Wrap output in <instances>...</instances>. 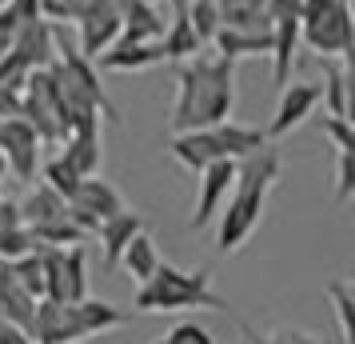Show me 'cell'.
Wrapping results in <instances>:
<instances>
[{"label": "cell", "instance_id": "obj_1", "mask_svg": "<svg viewBox=\"0 0 355 344\" xmlns=\"http://www.w3.org/2000/svg\"><path fill=\"white\" fill-rule=\"evenodd\" d=\"M236 113V60L220 52H196L192 60L176 65V100L168 129L196 132L211 129Z\"/></svg>", "mask_w": 355, "mask_h": 344}, {"label": "cell", "instance_id": "obj_2", "mask_svg": "<svg viewBox=\"0 0 355 344\" xmlns=\"http://www.w3.org/2000/svg\"><path fill=\"white\" fill-rule=\"evenodd\" d=\"M275 184H279V152L272 145H263L259 152H252L236 164L232 193L216 213V248L220 252H240L252 240Z\"/></svg>", "mask_w": 355, "mask_h": 344}, {"label": "cell", "instance_id": "obj_3", "mask_svg": "<svg viewBox=\"0 0 355 344\" xmlns=\"http://www.w3.org/2000/svg\"><path fill=\"white\" fill-rule=\"evenodd\" d=\"M132 316H136V309H120V304L92 300V296H84V300H36L28 336L36 344H72L124 328Z\"/></svg>", "mask_w": 355, "mask_h": 344}, {"label": "cell", "instance_id": "obj_4", "mask_svg": "<svg viewBox=\"0 0 355 344\" xmlns=\"http://www.w3.org/2000/svg\"><path fill=\"white\" fill-rule=\"evenodd\" d=\"M136 312H188V309H208L224 312L227 300L211 288V268H176V264L160 261V268L136 288L132 296Z\"/></svg>", "mask_w": 355, "mask_h": 344}, {"label": "cell", "instance_id": "obj_5", "mask_svg": "<svg viewBox=\"0 0 355 344\" xmlns=\"http://www.w3.org/2000/svg\"><path fill=\"white\" fill-rule=\"evenodd\" d=\"M300 40L320 60H343L352 52V4L347 0H304Z\"/></svg>", "mask_w": 355, "mask_h": 344}, {"label": "cell", "instance_id": "obj_6", "mask_svg": "<svg viewBox=\"0 0 355 344\" xmlns=\"http://www.w3.org/2000/svg\"><path fill=\"white\" fill-rule=\"evenodd\" d=\"M120 208H128V204H124V197H120L112 184L100 177V172H96V177H80L76 193L68 197V220H72L76 229H84L88 236L96 232L100 220L116 216Z\"/></svg>", "mask_w": 355, "mask_h": 344}, {"label": "cell", "instance_id": "obj_7", "mask_svg": "<svg viewBox=\"0 0 355 344\" xmlns=\"http://www.w3.org/2000/svg\"><path fill=\"white\" fill-rule=\"evenodd\" d=\"M40 152H44V145H40L36 129L24 120V116H4V120H0V156H4L8 172H12L20 184L36 181Z\"/></svg>", "mask_w": 355, "mask_h": 344}, {"label": "cell", "instance_id": "obj_8", "mask_svg": "<svg viewBox=\"0 0 355 344\" xmlns=\"http://www.w3.org/2000/svg\"><path fill=\"white\" fill-rule=\"evenodd\" d=\"M236 164L240 161H211L208 168H200L196 177H200V197H196V213L192 220H188V229L200 232L208 229L211 220H216V213H220V204L227 200V193H232V181H236Z\"/></svg>", "mask_w": 355, "mask_h": 344}, {"label": "cell", "instance_id": "obj_9", "mask_svg": "<svg viewBox=\"0 0 355 344\" xmlns=\"http://www.w3.org/2000/svg\"><path fill=\"white\" fill-rule=\"evenodd\" d=\"M320 108V84L315 81H295V84H284L279 88V104H275V116L272 124H268V140H279V136H288L291 129H300L307 116Z\"/></svg>", "mask_w": 355, "mask_h": 344}, {"label": "cell", "instance_id": "obj_10", "mask_svg": "<svg viewBox=\"0 0 355 344\" xmlns=\"http://www.w3.org/2000/svg\"><path fill=\"white\" fill-rule=\"evenodd\" d=\"M76 33H80L76 36V49L88 60H96L100 52L120 36V0H92L88 13L76 20Z\"/></svg>", "mask_w": 355, "mask_h": 344}, {"label": "cell", "instance_id": "obj_11", "mask_svg": "<svg viewBox=\"0 0 355 344\" xmlns=\"http://www.w3.org/2000/svg\"><path fill=\"white\" fill-rule=\"evenodd\" d=\"M164 65L160 40H128V36H116L108 49L96 56V68L108 72H144V68Z\"/></svg>", "mask_w": 355, "mask_h": 344}, {"label": "cell", "instance_id": "obj_12", "mask_svg": "<svg viewBox=\"0 0 355 344\" xmlns=\"http://www.w3.org/2000/svg\"><path fill=\"white\" fill-rule=\"evenodd\" d=\"M211 145H216V152L224 156V161H243V156H252V152H259L263 145H272L268 140V132L263 129H252V124H240V120H220V124H211Z\"/></svg>", "mask_w": 355, "mask_h": 344}, {"label": "cell", "instance_id": "obj_13", "mask_svg": "<svg viewBox=\"0 0 355 344\" xmlns=\"http://www.w3.org/2000/svg\"><path fill=\"white\" fill-rule=\"evenodd\" d=\"M211 52H220L227 60H248V56H272V28H227L211 36Z\"/></svg>", "mask_w": 355, "mask_h": 344}, {"label": "cell", "instance_id": "obj_14", "mask_svg": "<svg viewBox=\"0 0 355 344\" xmlns=\"http://www.w3.org/2000/svg\"><path fill=\"white\" fill-rule=\"evenodd\" d=\"M60 156H64L80 177H96L100 164H104V140H100V124L88 129H72L60 140Z\"/></svg>", "mask_w": 355, "mask_h": 344}, {"label": "cell", "instance_id": "obj_15", "mask_svg": "<svg viewBox=\"0 0 355 344\" xmlns=\"http://www.w3.org/2000/svg\"><path fill=\"white\" fill-rule=\"evenodd\" d=\"M144 229L148 224H144V216L136 213V208H120L116 216L100 220L92 236H100V245H104V264L116 268V264H120V252L128 248V240L136 236V232H144Z\"/></svg>", "mask_w": 355, "mask_h": 344}, {"label": "cell", "instance_id": "obj_16", "mask_svg": "<svg viewBox=\"0 0 355 344\" xmlns=\"http://www.w3.org/2000/svg\"><path fill=\"white\" fill-rule=\"evenodd\" d=\"M20 204V216H24V224H49V220H64L68 216V197H60L56 188H49L44 181H33L28 184V193Z\"/></svg>", "mask_w": 355, "mask_h": 344}, {"label": "cell", "instance_id": "obj_17", "mask_svg": "<svg viewBox=\"0 0 355 344\" xmlns=\"http://www.w3.org/2000/svg\"><path fill=\"white\" fill-rule=\"evenodd\" d=\"M33 304H36V300L17 284L12 261H0V320L28 328V325H33Z\"/></svg>", "mask_w": 355, "mask_h": 344}, {"label": "cell", "instance_id": "obj_18", "mask_svg": "<svg viewBox=\"0 0 355 344\" xmlns=\"http://www.w3.org/2000/svg\"><path fill=\"white\" fill-rule=\"evenodd\" d=\"M160 52H164V60H172V65H180V60H192L196 52H204L200 36H196V28L188 24V17H184V13H172V20L164 24Z\"/></svg>", "mask_w": 355, "mask_h": 344}, {"label": "cell", "instance_id": "obj_19", "mask_svg": "<svg viewBox=\"0 0 355 344\" xmlns=\"http://www.w3.org/2000/svg\"><path fill=\"white\" fill-rule=\"evenodd\" d=\"M320 104H323L327 116H347L352 113V84H347V68L339 65V60H323Z\"/></svg>", "mask_w": 355, "mask_h": 344}, {"label": "cell", "instance_id": "obj_20", "mask_svg": "<svg viewBox=\"0 0 355 344\" xmlns=\"http://www.w3.org/2000/svg\"><path fill=\"white\" fill-rule=\"evenodd\" d=\"M120 264H124V272H128L136 284H144V280L160 268V248H156V240L148 236V229L136 232V236L128 240V248L120 252Z\"/></svg>", "mask_w": 355, "mask_h": 344}, {"label": "cell", "instance_id": "obj_21", "mask_svg": "<svg viewBox=\"0 0 355 344\" xmlns=\"http://www.w3.org/2000/svg\"><path fill=\"white\" fill-rule=\"evenodd\" d=\"M24 229L33 232L36 245H49V248H68V245H84L88 240V232L76 229L72 220H49V224H24Z\"/></svg>", "mask_w": 355, "mask_h": 344}, {"label": "cell", "instance_id": "obj_22", "mask_svg": "<svg viewBox=\"0 0 355 344\" xmlns=\"http://www.w3.org/2000/svg\"><path fill=\"white\" fill-rule=\"evenodd\" d=\"M327 296L336 304V320H339V341L355 344V293L347 280H327Z\"/></svg>", "mask_w": 355, "mask_h": 344}, {"label": "cell", "instance_id": "obj_23", "mask_svg": "<svg viewBox=\"0 0 355 344\" xmlns=\"http://www.w3.org/2000/svg\"><path fill=\"white\" fill-rule=\"evenodd\" d=\"M184 17H188V24L196 28L200 44L208 49L211 36L220 33V0H192V4L184 8Z\"/></svg>", "mask_w": 355, "mask_h": 344}, {"label": "cell", "instance_id": "obj_24", "mask_svg": "<svg viewBox=\"0 0 355 344\" xmlns=\"http://www.w3.org/2000/svg\"><path fill=\"white\" fill-rule=\"evenodd\" d=\"M12 272H17V284L33 296V300H44V264H40V248L17 256V261H12Z\"/></svg>", "mask_w": 355, "mask_h": 344}, {"label": "cell", "instance_id": "obj_25", "mask_svg": "<svg viewBox=\"0 0 355 344\" xmlns=\"http://www.w3.org/2000/svg\"><path fill=\"white\" fill-rule=\"evenodd\" d=\"M40 181L49 184V188H56L60 197H72V193H76V184H80V172H76L64 156H52V161L40 164Z\"/></svg>", "mask_w": 355, "mask_h": 344}, {"label": "cell", "instance_id": "obj_26", "mask_svg": "<svg viewBox=\"0 0 355 344\" xmlns=\"http://www.w3.org/2000/svg\"><path fill=\"white\" fill-rule=\"evenodd\" d=\"M320 132H323V140L336 148V152H355V129H352V116H327V113H323Z\"/></svg>", "mask_w": 355, "mask_h": 344}, {"label": "cell", "instance_id": "obj_27", "mask_svg": "<svg viewBox=\"0 0 355 344\" xmlns=\"http://www.w3.org/2000/svg\"><path fill=\"white\" fill-rule=\"evenodd\" d=\"M36 240L33 232L24 229V224H12V229H0V261H17L24 252H33Z\"/></svg>", "mask_w": 355, "mask_h": 344}, {"label": "cell", "instance_id": "obj_28", "mask_svg": "<svg viewBox=\"0 0 355 344\" xmlns=\"http://www.w3.org/2000/svg\"><path fill=\"white\" fill-rule=\"evenodd\" d=\"M88 4L92 0H40V17L44 20H56V24H64V20H76L88 13Z\"/></svg>", "mask_w": 355, "mask_h": 344}, {"label": "cell", "instance_id": "obj_29", "mask_svg": "<svg viewBox=\"0 0 355 344\" xmlns=\"http://www.w3.org/2000/svg\"><path fill=\"white\" fill-rule=\"evenodd\" d=\"M355 197V152H336V200L347 204Z\"/></svg>", "mask_w": 355, "mask_h": 344}, {"label": "cell", "instance_id": "obj_30", "mask_svg": "<svg viewBox=\"0 0 355 344\" xmlns=\"http://www.w3.org/2000/svg\"><path fill=\"white\" fill-rule=\"evenodd\" d=\"M152 344H216V336H211L204 325H196V320H184V325H176L172 332H164L160 341Z\"/></svg>", "mask_w": 355, "mask_h": 344}, {"label": "cell", "instance_id": "obj_31", "mask_svg": "<svg viewBox=\"0 0 355 344\" xmlns=\"http://www.w3.org/2000/svg\"><path fill=\"white\" fill-rule=\"evenodd\" d=\"M268 336H272V344H327L323 336H315V332H307V328H295V325L275 328V332H268Z\"/></svg>", "mask_w": 355, "mask_h": 344}, {"label": "cell", "instance_id": "obj_32", "mask_svg": "<svg viewBox=\"0 0 355 344\" xmlns=\"http://www.w3.org/2000/svg\"><path fill=\"white\" fill-rule=\"evenodd\" d=\"M304 0H263V17L268 20H284V17H300Z\"/></svg>", "mask_w": 355, "mask_h": 344}, {"label": "cell", "instance_id": "obj_33", "mask_svg": "<svg viewBox=\"0 0 355 344\" xmlns=\"http://www.w3.org/2000/svg\"><path fill=\"white\" fill-rule=\"evenodd\" d=\"M0 344H36V341L28 336V328H20V325H8V320H0Z\"/></svg>", "mask_w": 355, "mask_h": 344}, {"label": "cell", "instance_id": "obj_34", "mask_svg": "<svg viewBox=\"0 0 355 344\" xmlns=\"http://www.w3.org/2000/svg\"><path fill=\"white\" fill-rule=\"evenodd\" d=\"M4 116H20V92H12L8 84H0V120Z\"/></svg>", "mask_w": 355, "mask_h": 344}, {"label": "cell", "instance_id": "obj_35", "mask_svg": "<svg viewBox=\"0 0 355 344\" xmlns=\"http://www.w3.org/2000/svg\"><path fill=\"white\" fill-rule=\"evenodd\" d=\"M240 332L248 336V344H272V336H268V332H259L256 325H240Z\"/></svg>", "mask_w": 355, "mask_h": 344}, {"label": "cell", "instance_id": "obj_36", "mask_svg": "<svg viewBox=\"0 0 355 344\" xmlns=\"http://www.w3.org/2000/svg\"><path fill=\"white\" fill-rule=\"evenodd\" d=\"M168 4H172V13H184V8H188L192 0H168Z\"/></svg>", "mask_w": 355, "mask_h": 344}, {"label": "cell", "instance_id": "obj_37", "mask_svg": "<svg viewBox=\"0 0 355 344\" xmlns=\"http://www.w3.org/2000/svg\"><path fill=\"white\" fill-rule=\"evenodd\" d=\"M4 177H8V164H4V156H0V181H4Z\"/></svg>", "mask_w": 355, "mask_h": 344}, {"label": "cell", "instance_id": "obj_38", "mask_svg": "<svg viewBox=\"0 0 355 344\" xmlns=\"http://www.w3.org/2000/svg\"><path fill=\"white\" fill-rule=\"evenodd\" d=\"M72 344H84V341H72Z\"/></svg>", "mask_w": 355, "mask_h": 344}, {"label": "cell", "instance_id": "obj_39", "mask_svg": "<svg viewBox=\"0 0 355 344\" xmlns=\"http://www.w3.org/2000/svg\"><path fill=\"white\" fill-rule=\"evenodd\" d=\"M240 344H248V341H240Z\"/></svg>", "mask_w": 355, "mask_h": 344}, {"label": "cell", "instance_id": "obj_40", "mask_svg": "<svg viewBox=\"0 0 355 344\" xmlns=\"http://www.w3.org/2000/svg\"><path fill=\"white\" fill-rule=\"evenodd\" d=\"M0 4H4V0H0Z\"/></svg>", "mask_w": 355, "mask_h": 344}]
</instances>
